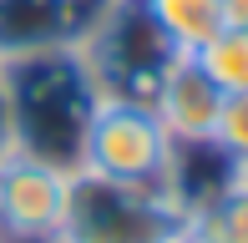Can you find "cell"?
<instances>
[{"mask_svg":"<svg viewBox=\"0 0 248 243\" xmlns=\"http://www.w3.org/2000/svg\"><path fill=\"white\" fill-rule=\"evenodd\" d=\"M0 147H10V117H5V91H0Z\"/></svg>","mask_w":248,"mask_h":243,"instance_id":"cell-13","label":"cell"},{"mask_svg":"<svg viewBox=\"0 0 248 243\" xmlns=\"http://www.w3.org/2000/svg\"><path fill=\"white\" fill-rule=\"evenodd\" d=\"M5 243H61V238H5Z\"/></svg>","mask_w":248,"mask_h":243,"instance_id":"cell-15","label":"cell"},{"mask_svg":"<svg viewBox=\"0 0 248 243\" xmlns=\"http://www.w3.org/2000/svg\"><path fill=\"white\" fill-rule=\"evenodd\" d=\"M167 152H172V137L162 132V122H157V112L147 102L101 96L92 127H86L81 172H96V178H111V182H132V187H162Z\"/></svg>","mask_w":248,"mask_h":243,"instance_id":"cell-4","label":"cell"},{"mask_svg":"<svg viewBox=\"0 0 248 243\" xmlns=\"http://www.w3.org/2000/svg\"><path fill=\"white\" fill-rule=\"evenodd\" d=\"M0 91H5V117H10V147L51 162V167L81 172L86 127L101 106V86L81 46L10 56L0 66Z\"/></svg>","mask_w":248,"mask_h":243,"instance_id":"cell-1","label":"cell"},{"mask_svg":"<svg viewBox=\"0 0 248 243\" xmlns=\"http://www.w3.org/2000/svg\"><path fill=\"white\" fill-rule=\"evenodd\" d=\"M198 61H202V71H208L228 96L233 91H248V30L223 26L218 36L198 51Z\"/></svg>","mask_w":248,"mask_h":243,"instance_id":"cell-10","label":"cell"},{"mask_svg":"<svg viewBox=\"0 0 248 243\" xmlns=\"http://www.w3.org/2000/svg\"><path fill=\"white\" fill-rule=\"evenodd\" d=\"M81 56L92 66L101 96L147 102L152 86L162 81V71L183 51H172V41L157 30V20L142 10V0H107V10L96 15L92 36L81 41Z\"/></svg>","mask_w":248,"mask_h":243,"instance_id":"cell-3","label":"cell"},{"mask_svg":"<svg viewBox=\"0 0 248 243\" xmlns=\"http://www.w3.org/2000/svg\"><path fill=\"white\" fill-rule=\"evenodd\" d=\"M213 137H218L238 162H248V91L223 96V112H218V127H213Z\"/></svg>","mask_w":248,"mask_h":243,"instance_id":"cell-11","label":"cell"},{"mask_svg":"<svg viewBox=\"0 0 248 243\" xmlns=\"http://www.w3.org/2000/svg\"><path fill=\"white\" fill-rule=\"evenodd\" d=\"M71 197V172L0 147V238H56Z\"/></svg>","mask_w":248,"mask_h":243,"instance_id":"cell-5","label":"cell"},{"mask_svg":"<svg viewBox=\"0 0 248 243\" xmlns=\"http://www.w3.org/2000/svg\"><path fill=\"white\" fill-rule=\"evenodd\" d=\"M238 187H243V197H248V162H238Z\"/></svg>","mask_w":248,"mask_h":243,"instance_id":"cell-14","label":"cell"},{"mask_svg":"<svg viewBox=\"0 0 248 243\" xmlns=\"http://www.w3.org/2000/svg\"><path fill=\"white\" fill-rule=\"evenodd\" d=\"M0 66H5V56H0Z\"/></svg>","mask_w":248,"mask_h":243,"instance_id":"cell-16","label":"cell"},{"mask_svg":"<svg viewBox=\"0 0 248 243\" xmlns=\"http://www.w3.org/2000/svg\"><path fill=\"white\" fill-rule=\"evenodd\" d=\"M0 243H5V238H0Z\"/></svg>","mask_w":248,"mask_h":243,"instance_id":"cell-17","label":"cell"},{"mask_svg":"<svg viewBox=\"0 0 248 243\" xmlns=\"http://www.w3.org/2000/svg\"><path fill=\"white\" fill-rule=\"evenodd\" d=\"M228 187H238V157L223 147L218 137H187L172 142L167 152V172H162V193L177 203V213H193V208L223 197Z\"/></svg>","mask_w":248,"mask_h":243,"instance_id":"cell-8","label":"cell"},{"mask_svg":"<svg viewBox=\"0 0 248 243\" xmlns=\"http://www.w3.org/2000/svg\"><path fill=\"white\" fill-rule=\"evenodd\" d=\"M142 10L157 20V30L183 56H198L223 30V0H142Z\"/></svg>","mask_w":248,"mask_h":243,"instance_id":"cell-9","label":"cell"},{"mask_svg":"<svg viewBox=\"0 0 248 243\" xmlns=\"http://www.w3.org/2000/svg\"><path fill=\"white\" fill-rule=\"evenodd\" d=\"M223 26L248 30V0H223Z\"/></svg>","mask_w":248,"mask_h":243,"instance_id":"cell-12","label":"cell"},{"mask_svg":"<svg viewBox=\"0 0 248 243\" xmlns=\"http://www.w3.org/2000/svg\"><path fill=\"white\" fill-rule=\"evenodd\" d=\"M223 96L228 91L202 71L198 56H177L162 71V81L152 86L147 106L157 112V122H162V132L172 142H187V137H213L218 112H223Z\"/></svg>","mask_w":248,"mask_h":243,"instance_id":"cell-7","label":"cell"},{"mask_svg":"<svg viewBox=\"0 0 248 243\" xmlns=\"http://www.w3.org/2000/svg\"><path fill=\"white\" fill-rule=\"evenodd\" d=\"M61 243H183V213L162 187L71 172Z\"/></svg>","mask_w":248,"mask_h":243,"instance_id":"cell-2","label":"cell"},{"mask_svg":"<svg viewBox=\"0 0 248 243\" xmlns=\"http://www.w3.org/2000/svg\"><path fill=\"white\" fill-rule=\"evenodd\" d=\"M107 0H0V56L81 46Z\"/></svg>","mask_w":248,"mask_h":243,"instance_id":"cell-6","label":"cell"}]
</instances>
